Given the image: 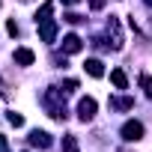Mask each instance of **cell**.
Segmentation results:
<instances>
[{"label":"cell","instance_id":"1","mask_svg":"<svg viewBox=\"0 0 152 152\" xmlns=\"http://www.w3.org/2000/svg\"><path fill=\"white\" fill-rule=\"evenodd\" d=\"M42 104H45V110H48L57 122H63V119L69 116V110H66V96H63L57 87H48V90L42 93Z\"/></svg>","mask_w":152,"mask_h":152},{"label":"cell","instance_id":"2","mask_svg":"<svg viewBox=\"0 0 152 152\" xmlns=\"http://www.w3.org/2000/svg\"><path fill=\"white\" fill-rule=\"evenodd\" d=\"M119 134H122V140H128V143H134V140H143V122H137V119H128V122L119 128Z\"/></svg>","mask_w":152,"mask_h":152},{"label":"cell","instance_id":"3","mask_svg":"<svg viewBox=\"0 0 152 152\" xmlns=\"http://www.w3.org/2000/svg\"><path fill=\"white\" fill-rule=\"evenodd\" d=\"M96 107H99L96 99H90V96L81 99V102H78V116H81V122H90V119L96 116Z\"/></svg>","mask_w":152,"mask_h":152},{"label":"cell","instance_id":"4","mask_svg":"<svg viewBox=\"0 0 152 152\" xmlns=\"http://www.w3.org/2000/svg\"><path fill=\"white\" fill-rule=\"evenodd\" d=\"M107 36L113 39V42H110V45H113V51H119V48L125 45V42H122V30H119V21H116L113 15H110V21H107Z\"/></svg>","mask_w":152,"mask_h":152},{"label":"cell","instance_id":"5","mask_svg":"<svg viewBox=\"0 0 152 152\" xmlns=\"http://www.w3.org/2000/svg\"><path fill=\"white\" fill-rule=\"evenodd\" d=\"M27 140H30V146H36V149H48V146H51V134H48V131H39V128H33Z\"/></svg>","mask_w":152,"mask_h":152},{"label":"cell","instance_id":"6","mask_svg":"<svg viewBox=\"0 0 152 152\" xmlns=\"http://www.w3.org/2000/svg\"><path fill=\"white\" fill-rule=\"evenodd\" d=\"M39 36H42V42H54V39H57V21H54V18L42 21V24H39Z\"/></svg>","mask_w":152,"mask_h":152},{"label":"cell","instance_id":"7","mask_svg":"<svg viewBox=\"0 0 152 152\" xmlns=\"http://www.w3.org/2000/svg\"><path fill=\"white\" fill-rule=\"evenodd\" d=\"M84 48V42H81V36H75V33H69L66 39H63V54H78Z\"/></svg>","mask_w":152,"mask_h":152},{"label":"cell","instance_id":"8","mask_svg":"<svg viewBox=\"0 0 152 152\" xmlns=\"http://www.w3.org/2000/svg\"><path fill=\"white\" fill-rule=\"evenodd\" d=\"M15 63L18 66H33L36 63V54L30 48H15Z\"/></svg>","mask_w":152,"mask_h":152},{"label":"cell","instance_id":"9","mask_svg":"<svg viewBox=\"0 0 152 152\" xmlns=\"http://www.w3.org/2000/svg\"><path fill=\"white\" fill-rule=\"evenodd\" d=\"M84 69H87V75H90V78H102V75H104V66H102V60H87L84 63Z\"/></svg>","mask_w":152,"mask_h":152},{"label":"cell","instance_id":"10","mask_svg":"<svg viewBox=\"0 0 152 152\" xmlns=\"http://www.w3.org/2000/svg\"><path fill=\"white\" fill-rule=\"evenodd\" d=\"M110 107H113V110H131V107H134V99H125V96H110Z\"/></svg>","mask_w":152,"mask_h":152},{"label":"cell","instance_id":"11","mask_svg":"<svg viewBox=\"0 0 152 152\" xmlns=\"http://www.w3.org/2000/svg\"><path fill=\"white\" fill-rule=\"evenodd\" d=\"M110 81H113L116 90H128V78H125L122 69H113V72H110Z\"/></svg>","mask_w":152,"mask_h":152},{"label":"cell","instance_id":"12","mask_svg":"<svg viewBox=\"0 0 152 152\" xmlns=\"http://www.w3.org/2000/svg\"><path fill=\"white\" fill-rule=\"evenodd\" d=\"M51 12H54V3L48 0V3H42V9L36 12V24H42V21H48L51 18Z\"/></svg>","mask_w":152,"mask_h":152},{"label":"cell","instance_id":"13","mask_svg":"<svg viewBox=\"0 0 152 152\" xmlns=\"http://www.w3.org/2000/svg\"><path fill=\"white\" fill-rule=\"evenodd\" d=\"M63 152H81V149H78V140H75L72 134L63 137Z\"/></svg>","mask_w":152,"mask_h":152},{"label":"cell","instance_id":"14","mask_svg":"<svg viewBox=\"0 0 152 152\" xmlns=\"http://www.w3.org/2000/svg\"><path fill=\"white\" fill-rule=\"evenodd\" d=\"M140 87H143V93L152 99V75H146V72L140 75Z\"/></svg>","mask_w":152,"mask_h":152},{"label":"cell","instance_id":"15","mask_svg":"<svg viewBox=\"0 0 152 152\" xmlns=\"http://www.w3.org/2000/svg\"><path fill=\"white\" fill-rule=\"evenodd\" d=\"M6 119H9L15 128H21V125H24V116H21V113H15V110H9V116H6Z\"/></svg>","mask_w":152,"mask_h":152},{"label":"cell","instance_id":"16","mask_svg":"<svg viewBox=\"0 0 152 152\" xmlns=\"http://www.w3.org/2000/svg\"><path fill=\"white\" fill-rule=\"evenodd\" d=\"M63 93H75V90H78V81H75V78H69V81H63Z\"/></svg>","mask_w":152,"mask_h":152},{"label":"cell","instance_id":"17","mask_svg":"<svg viewBox=\"0 0 152 152\" xmlns=\"http://www.w3.org/2000/svg\"><path fill=\"white\" fill-rule=\"evenodd\" d=\"M66 21H69V24H81L84 18H81V15H75V12H69V15H66Z\"/></svg>","mask_w":152,"mask_h":152},{"label":"cell","instance_id":"18","mask_svg":"<svg viewBox=\"0 0 152 152\" xmlns=\"http://www.w3.org/2000/svg\"><path fill=\"white\" fill-rule=\"evenodd\" d=\"M102 6H104V0H90V9H93V12H99Z\"/></svg>","mask_w":152,"mask_h":152},{"label":"cell","instance_id":"19","mask_svg":"<svg viewBox=\"0 0 152 152\" xmlns=\"http://www.w3.org/2000/svg\"><path fill=\"white\" fill-rule=\"evenodd\" d=\"M6 30H9V36H18V24H15V21H9V24H6Z\"/></svg>","mask_w":152,"mask_h":152},{"label":"cell","instance_id":"20","mask_svg":"<svg viewBox=\"0 0 152 152\" xmlns=\"http://www.w3.org/2000/svg\"><path fill=\"white\" fill-rule=\"evenodd\" d=\"M0 152H6V137L0 134Z\"/></svg>","mask_w":152,"mask_h":152},{"label":"cell","instance_id":"21","mask_svg":"<svg viewBox=\"0 0 152 152\" xmlns=\"http://www.w3.org/2000/svg\"><path fill=\"white\" fill-rule=\"evenodd\" d=\"M63 3H66V6H75V3H78V0H63Z\"/></svg>","mask_w":152,"mask_h":152},{"label":"cell","instance_id":"22","mask_svg":"<svg viewBox=\"0 0 152 152\" xmlns=\"http://www.w3.org/2000/svg\"><path fill=\"white\" fill-rule=\"evenodd\" d=\"M143 3H149V6H152V0H143Z\"/></svg>","mask_w":152,"mask_h":152},{"label":"cell","instance_id":"23","mask_svg":"<svg viewBox=\"0 0 152 152\" xmlns=\"http://www.w3.org/2000/svg\"><path fill=\"white\" fill-rule=\"evenodd\" d=\"M119 152H131V149H119Z\"/></svg>","mask_w":152,"mask_h":152},{"label":"cell","instance_id":"24","mask_svg":"<svg viewBox=\"0 0 152 152\" xmlns=\"http://www.w3.org/2000/svg\"><path fill=\"white\" fill-rule=\"evenodd\" d=\"M24 3H27V0H24Z\"/></svg>","mask_w":152,"mask_h":152}]
</instances>
